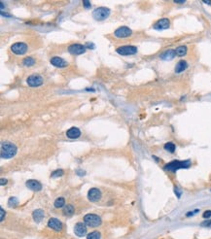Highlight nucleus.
I'll list each match as a JSON object with an SVG mask.
<instances>
[{
    "instance_id": "obj_6",
    "label": "nucleus",
    "mask_w": 211,
    "mask_h": 239,
    "mask_svg": "<svg viewBox=\"0 0 211 239\" xmlns=\"http://www.w3.org/2000/svg\"><path fill=\"white\" fill-rule=\"evenodd\" d=\"M11 51L16 54V55H24L27 51V46L24 43L19 42V43H15L12 45L11 47Z\"/></svg>"
},
{
    "instance_id": "obj_14",
    "label": "nucleus",
    "mask_w": 211,
    "mask_h": 239,
    "mask_svg": "<svg viewBox=\"0 0 211 239\" xmlns=\"http://www.w3.org/2000/svg\"><path fill=\"white\" fill-rule=\"evenodd\" d=\"M26 187L31 191H35L38 192L42 189V185L40 184V182L36 181V180H28L26 182Z\"/></svg>"
},
{
    "instance_id": "obj_20",
    "label": "nucleus",
    "mask_w": 211,
    "mask_h": 239,
    "mask_svg": "<svg viewBox=\"0 0 211 239\" xmlns=\"http://www.w3.org/2000/svg\"><path fill=\"white\" fill-rule=\"evenodd\" d=\"M74 207L72 205H66L64 208H63V214L65 216H72L74 214Z\"/></svg>"
},
{
    "instance_id": "obj_8",
    "label": "nucleus",
    "mask_w": 211,
    "mask_h": 239,
    "mask_svg": "<svg viewBox=\"0 0 211 239\" xmlns=\"http://www.w3.org/2000/svg\"><path fill=\"white\" fill-rule=\"evenodd\" d=\"M68 51L70 54L79 56V55H82L86 52V47L81 44H73L71 46H69Z\"/></svg>"
},
{
    "instance_id": "obj_9",
    "label": "nucleus",
    "mask_w": 211,
    "mask_h": 239,
    "mask_svg": "<svg viewBox=\"0 0 211 239\" xmlns=\"http://www.w3.org/2000/svg\"><path fill=\"white\" fill-rule=\"evenodd\" d=\"M132 29L127 26H121L118 29H116V31L114 32L115 36L118 38H126L128 37L130 34H132Z\"/></svg>"
},
{
    "instance_id": "obj_25",
    "label": "nucleus",
    "mask_w": 211,
    "mask_h": 239,
    "mask_svg": "<svg viewBox=\"0 0 211 239\" xmlns=\"http://www.w3.org/2000/svg\"><path fill=\"white\" fill-rule=\"evenodd\" d=\"M35 63V61L32 58V57H26L24 59V64L25 66H31Z\"/></svg>"
},
{
    "instance_id": "obj_3",
    "label": "nucleus",
    "mask_w": 211,
    "mask_h": 239,
    "mask_svg": "<svg viewBox=\"0 0 211 239\" xmlns=\"http://www.w3.org/2000/svg\"><path fill=\"white\" fill-rule=\"evenodd\" d=\"M110 16V10L106 7H99L96 8L93 12V17L95 21H104Z\"/></svg>"
},
{
    "instance_id": "obj_35",
    "label": "nucleus",
    "mask_w": 211,
    "mask_h": 239,
    "mask_svg": "<svg viewBox=\"0 0 211 239\" xmlns=\"http://www.w3.org/2000/svg\"><path fill=\"white\" fill-rule=\"evenodd\" d=\"M204 3H206V4H211L210 1H204Z\"/></svg>"
},
{
    "instance_id": "obj_10",
    "label": "nucleus",
    "mask_w": 211,
    "mask_h": 239,
    "mask_svg": "<svg viewBox=\"0 0 211 239\" xmlns=\"http://www.w3.org/2000/svg\"><path fill=\"white\" fill-rule=\"evenodd\" d=\"M88 198L93 202L98 201L99 199L101 198V192H100L96 188L90 189V190L89 191V193H88Z\"/></svg>"
},
{
    "instance_id": "obj_27",
    "label": "nucleus",
    "mask_w": 211,
    "mask_h": 239,
    "mask_svg": "<svg viewBox=\"0 0 211 239\" xmlns=\"http://www.w3.org/2000/svg\"><path fill=\"white\" fill-rule=\"evenodd\" d=\"M8 203H9L10 206H17L18 203H19V200H18V199H17L16 197H10Z\"/></svg>"
},
{
    "instance_id": "obj_26",
    "label": "nucleus",
    "mask_w": 211,
    "mask_h": 239,
    "mask_svg": "<svg viewBox=\"0 0 211 239\" xmlns=\"http://www.w3.org/2000/svg\"><path fill=\"white\" fill-rule=\"evenodd\" d=\"M63 175V170H62V169H57V170L54 171L51 175V177L53 178H57V177H60Z\"/></svg>"
},
{
    "instance_id": "obj_11",
    "label": "nucleus",
    "mask_w": 211,
    "mask_h": 239,
    "mask_svg": "<svg viewBox=\"0 0 211 239\" xmlns=\"http://www.w3.org/2000/svg\"><path fill=\"white\" fill-rule=\"evenodd\" d=\"M48 226L52 230L56 231H60L62 230V224L59 220L56 218H51L48 222Z\"/></svg>"
},
{
    "instance_id": "obj_19",
    "label": "nucleus",
    "mask_w": 211,
    "mask_h": 239,
    "mask_svg": "<svg viewBox=\"0 0 211 239\" xmlns=\"http://www.w3.org/2000/svg\"><path fill=\"white\" fill-rule=\"evenodd\" d=\"M188 67V64L185 61H180L176 66H175V72L176 73H181L183 72L184 70H186V68Z\"/></svg>"
},
{
    "instance_id": "obj_18",
    "label": "nucleus",
    "mask_w": 211,
    "mask_h": 239,
    "mask_svg": "<svg viewBox=\"0 0 211 239\" xmlns=\"http://www.w3.org/2000/svg\"><path fill=\"white\" fill-rule=\"evenodd\" d=\"M32 217H33V220L36 223H40L44 218V211L41 210V209H37L32 213Z\"/></svg>"
},
{
    "instance_id": "obj_32",
    "label": "nucleus",
    "mask_w": 211,
    "mask_h": 239,
    "mask_svg": "<svg viewBox=\"0 0 211 239\" xmlns=\"http://www.w3.org/2000/svg\"><path fill=\"white\" fill-rule=\"evenodd\" d=\"M6 183H7V180H5V179H3V178H2V179H1V185H2V186H4Z\"/></svg>"
},
{
    "instance_id": "obj_34",
    "label": "nucleus",
    "mask_w": 211,
    "mask_h": 239,
    "mask_svg": "<svg viewBox=\"0 0 211 239\" xmlns=\"http://www.w3.org/2000/svg\"><path fill=\"white\" fill-rule=\"evenodd\" d=\"M77 173L80 174V175H84L85 174V172H81V171H77Z\"/></svg>"
},
{
    "instance_id": "obj_12",
    "label": "nucleus",
    "mask_w": 211,
    "mask_h": 239,
    "mask_svg": "<svg viewBox=\"0 0 211 239\" xmlns=\"http://www.w3.org/2000/svg\"><path fill=\"white\" fill-rule=\"evenodd\" d=\"M74 232L77 236L83 237L87 234V226L83 223H77L74 227Z\"/></svg>"
},
{
    "instance_id": "obj_23",
    "label": "nucleus",
    "mask_w": 211,
    "mask_h": 239,
    "mask_svg": "<svg viewBox=\"0 0 211 239\" xmlns=\"http://www.w3.org/2000/svg\"><path fill=\"white\" fill-rule=\"evenodd\" d=\"M64 203H65L64 198H63V197H58V198H57V199H56V201H55V206H56L57 208H60V207L64 206Z\"/></svg>"
},
{
    "instance_id": "obj_15",
    "label": "nucleus",
    "mask_w": 211,
    "mask_h": 239,
    "mask_svg": "<svg viewBox=\"0 0 211 239\" xmlns=\"http://www.w3.org/2000/svg\"><path fill=\"white\" fill-rule=\"evenodd\" d=\"M51 63L56 66V67H59V68H62V67H66L67 66V62L62 59V57H58V56H55L51 59Z\"/></svg>"
},
{
    "instance_id": "obj_17",
    "label": "nucleus",
    "mask_w": 211,
    "mask_h": 239,
    "mask_svg": "<svg viewBox=\"0 0 211 239\" xmlns=\"http://www.w3.org/2000/svg\"><path fill=\"white\" fill-rule=\"evenodd\" d=\"M175 56H176L175 51H173V50H168V51H165V53L160 55V58L164 59V61H170V59L174 58Z\"/></svg>"
},
{
    "instance_id": "obj_4",
    "label": "nucleus",
    "mask_w": 211,
    "mask_h": 239,
    "mask_svg": "<svg viewBox=\"0 0 211 239\" xmlns=\"http://www.w3.org/2000/svg\"><path fill=\"white\" fill-rule=\"evenodd\" d=\"M84 222L87 226H90V227H96L98 226L101 225L102 221L101 218L99 216L95 215V214H88L85 216L84 218Z\"/></svg>"
},
{
    "instance_id": "obj_21",
    "label": "nucleus",
    "mask_w": 211,
    "mask_h": 239,
    "mask_svg": "<svg viewBox=\"0 0 211 239\" xmlns=\"http://www.w3.org/2000/svg\"><path fill=\"white\" fill-rule=\"evenodd\" d=\"M175 53L179 56H184L187 54V47L185 46H180L175 50Z\"/></svg>"
},
{
    "instance_id": "obj_5",
    "label": "nucleus",
    "mask_w": 211,
    "mask_h": 239,
    "mask_svg": "<svg viewBox=\"0 0 211 239\" xmlns=\"http://www.w3.org/2000/svg\"><path fill=\"white\" fill-rule=\"evenodd\" d=\"M116 52L122 56H133L137 53V48L134 46H122L118 48Z\"/></svg>"
},
{
    "instance_id": "obj_29",
    "label": "nucleus",
    "mask_w": 211,
    "mask_h": 239,
    "mask_svg": "<svg viewBox=\"0 0 211 239\" xmlns=\"http://www.w3.org/2000/svg\"><path fill=\"white\" fill-rule=\"evenodd\" d=\"M203 226H211V220H208V221H205L202 224Z\"/></svg>"
},
{
    "instance_id": "obj_28",
    "label": "nucleus",
    "mask_w": 211,
    "mask_h": 239,
    "mask_svg": "<svg viewBox=\"0 0 211 239\" xmlns=\"http://www.w3.org/2000/svg\"><path fill=\"white\" fill-rule=\"evenodd\" d=\"M203 218L204 219H209L211 218V210H207L203 213Z\"/></svg>"
},
{
    "instance_id": "obj_33",
    "label": "nucleus",
    "mask_w": 211,
    "mask_h": 239,
    "mask_svg": "<svg viewBox=\"0 0 211 239\" xmlns=\"http://www.w3.org/2000/svg\"><path fill=\"white\" fill-rule=\"evenodd\" d=\"M175 3H180V4H182V3H185V1H184V0H181V1H180V0H178V1H174Z\"/></svg>"
},
{
    "instance_id": "obj_30",
    "label": "nucleus",
    "mask_w": 211,
    "mask_h": 239,
    "mask_svg": "<svg viewBox=\"0 0 211 239\" xmlns=\"http://www.w3.org/2000/svg\"><path fill=\"white\" fill-rule=\"evenodd\" d=\"M0 213H1V221H3L4 216H5V212H4V210H3V208L0 209Z\"/></svg>"
},
{
    "instance_id": "obj_31",
    "label": "nucleus",
    "mask_w": 211,
    "mask_h": 239,
    "mask_svg": "<svg viewBox=\"0 0 211 239\" xmlns=\"http://www.w3.org/2000/svg\"><path fill=\"white\" fill-rule=\"evenodd\" d=\"M83 4L85 5V8H87V9L90 7V2H89V1H84Z\"/></svg>"
},
{
    "instance_id": "obj_22",
    "label": "nucleus",
    "mask_w": 211,
    "mask_h": 239,
    "mask_svg": "<svg viewBox=\"0 0 211 239\" xmlns=\"http://www.w3.org/2000/svg\"><path fill=\"white\" fill-rule=\"evenodd\" d=\"M175 148H176V146L173 143H171V142H168V143H166L165 145V149L167 152H169V153H174L175 152Z\"/></svg>"
},
{
    "instance_id": "obj_24",
    "label": "nucleus",
    "mask_w": 211,
    "mask_h": 239,
    "mask_svg": "<svg viewBox=\"0 0 211 239\" xmlns=\"http://www.w3.org/2000/svg\"><path fill=\"white\" fill-rule=\"evenodd\" d=\"M87 239H100V233L98 231H93L88 234Z\"/></svg>"
},
{
    "instance_id": "obj_1",
    "label": "nucleus",
    "mask_w": 211,
    "mask_h": 239,
    "mask_svg": "<svg viewBox=\"0 0 211 239\" xmlns=\"http://www.w3.org/2000/svg\"><path fill=\"white\" fill-rule=\"evenodd\" d=\"M0 153H1L2 158H11V157H15V155L17 154V147L13 143L3 142L1 144V150H0Z\"/></svg>"
},
{
    "instance_id": "obj_2",
    "label": "nucleus",
    "mask_w": 211,
    "mask_h": 239,
    "mask_svg": "<svg viewBox=\"0 0 211 239\" xmlns=\"http://www.w3.org/2000/svg\"><path fill=\"white\" fill-rule=\"evenodd\" d=\"M191 166V162L190 161H173L171 162L167 163L165 166V169L167 171L175 172L178 169L181 168H188Z\"/></svg>"
},
{
    "instance_id": "obj_7",
    "label": "nucleus",
    "mask_w": 211,
    "mask_h": 239,
    "mask_svg": "<svg viewBox=\"0 0 211 239\" xmlns=\"http://www.w3.org/2000/svg\"><path fill=\"white\" fill-rule=\"evenodd\" d=\"M26 83L30 87H39L43 84V79L39 75H31L27 78Z\"/></svg>"
},
{
    "instance_id": "obj_16",
    "label": "nucleus",
    "mask_w": 211,
    "mask_h": 239,
    "mask_svg": "<svg viewBox=\"0 0 211 239\" xmlns=\"http://www.w3.org/2000/svg\"><path fill=\"white\" fill-rule=\"evenodd\" d=\"M81 135V131L77 127H71L66 131V136L70 139H76Z\"/></svg>"
},
{
    "instance_id": "obj_13",
    "label": "nucleus",
    "mask_w": 211,
    "mask_h": 239,
    "mask_svg": "<svg viewBox=\"0 0 211 239\" xmlns=\"http://www.w3.org/2000/svg\"><path fill=\"white\" fill-rule=\"evenodd\" d=\"M169 25L170 22L168 19H162L154 24V28L157 29V30H164V29H167Z\"/></svg>"
}]
</instances>
